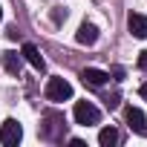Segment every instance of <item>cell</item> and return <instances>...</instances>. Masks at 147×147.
<instances>
[{
	"instance_id": "6da1fadb",
	"label": "cell",
	"mask_w": 147,
	"mask_h": 147,
	"mask_svg": "<svg viewBox=\"0 0 147 147\" xmlns=\"http://www.w3.org/2000/svg\"><path fill=\"white\" fill-rule=\"evenodd\" d=\"M72 115H75V124H81V127H90V124L101 121V110L95 104H90V101H78L75 110H72Z\"/></svg>"
},
{
	"instance_id": "7a4b0ae2",
	"label": "cell",
	"mask_w": 147,
	"mask_h": 147,
	"mask_svg": "<svg viewBox=\"0 0 147 147\" xmlns=\"http://www.w3.org/2000/svg\"><path fill=\"white\" fill-rule=\"evenodd\" d=\"M20 138H23V127H20V121L6 118L3 127H0V144H3V147H18Z\"/></svg>"
},
{
	"instance_id": "3957f363",
	"label": "cell",
	"mask_w": 147,
	"mask_h": 147,
	"mask_svg": "<svg viewBox=\"0 0 147 147\" xmlns=\"http://www.w3.org/2000/svg\"><path fill=\"white\" fill-rule=\"evenodd\" d=\"M46 98L49 101H69L72 98V84L66 81V78H49V84H46Z\"/></svg>"
},
{
	"instance_id": "277c9868",
	"label": "cell",
	"mask_w": 147,
	"mask_h": 147,
	"mask_svg": "<svg viewBox=\"0 0 147 147\" xmlns=\"http://www.w3.org/2000/svg\"><path fill=\"white\" fill-rule=\"evenodd\" d=\"M124 118H127L130 130H136L138 136H147V115H144L138 107H127V110H124Z\"/></svg>"
},
{
	"instance_id": "5b68a950",
	"label": "cell",
	"mask_w": 147,
	"mask_h": 147,
	"mask_svg": "<svg viewBox=\"0 0 147 147\" xmlns=\"http://www.w3.org/2000/svg\"><path fill=\"white\" fill-rule=\"evenodd\" d=\"M81 81H84V84H90V87H104V84L110 81V72L95 69V66H87V69L81 72Z\"/></svg>"
},
{
	"instance_id": "8992f818",
	"label": "cell",
	"mask_w": 147,
	"mask_h": 147,
	"mask_svg": "<svg viewBox=\"0 0 147 147\" xmlns=\"http://www.w3.org/2000/svg\"><path fill=\"white\" fill-rule=\"evenodd\" d=\"M20 55H23V61H26V63H32L38 72H43V69H46V61L40 58V52H38V46H35V43H23Z\"/></svg>"
},
{
	"instance_id": "52a82bcc",
	"label": "cell",
	"mask_w": 147,
	"mask_h": 147,
	"mask_svg": "<svg viewBox=\"0 0 147 147\" xmlns=\"http://www.w3.org/2000/svg\"><path fill=\"white\" fill-rule=\"evenodd\" d=\"M127 29H130L136 38H147V15H141V12H130V18H127Z\"/></svg>"
},
{
	"instance_id": "ba28073f",
	"label": "cell",
	"mask_w": 147,
	"mask_h": 147,
	"mask_svg": "<svg viewBox=\"0 0 147 147\" xmlns=\"http://www.w3.org/2000/svg\"><path fill=\"white\" fill-rule=\"evenodd\" d=\"M75 40H78V43H84V46H92V43L98 40V26H95V23H81V29H78Z\"/></svg>"
},
{
	"instance_id": "9c48e42d",
	"label": "cell",
	"mask_w": 147,
	"mask_h": 147,
	"mask_svg": "<svg viewBox=\"0 0 147 147\" xmlns=\"http://www.w3.org/2000/svg\"><path fill=\"white\" fill-rule=\"evenodd\" d=\"M20 63H23V55H18V52H3V66H6V72H12V75H20Z\"/></svg>"
},
{
	"instance_id": "30bf717a",
	"label": "cell",
	"mask_w": 147,
	"mask_h": 147,
	"mask_svg": "<svg viewBox=\"0 0 147 147\" xmlns=\"http://www.w3.org/2000/svg\"><path fill=\"white\" fill-rule=\"evenodd\" d=\"M98 144H101V147H115V144H118V130H115V127H104V130L98 133Z\"/></svg>"
},
{
	"instance_id": "8fae6325",
	"label": "cell",
	"mask_w": 147,
	"mask_h": 147,
	"mask_svg": "<svg viewBox=\"0 0 147 147\" xmlns=\"http://www.w3.org/2000/svg\"><path fill=\"white\" fill-rule=\"evenodd\" d=\"M46 121H49V127L43 130V136H46V138H55V130L63 127V118H61V115H46Z\"/></svg>"
},
{
	"instance_id": "7c38bea8",
	"label": "cell",
	"mask_w": 147,
	"mask_h": 147,
	"mask_svg": "<svg viewBox=\"0 0 147 147\" xmlns=\"http://www.w3.org/2000/svg\"><path fill=\"white\" fill-rule=\"evenodd\" d=\"M69 147H87V144H84L81 138H69Z\"/></svg>"
},
{
	"instance_id": "4fadbf2b",
	"label": "cell",
	"mask_w": 147,
	"mask_h": 147,
	"mask_svg": "<svg viewBox=\"0 0 147 147\" xmlns=\"http://www.w3.org/2000/svg\"><path fill=\"white\" fill-rule=\"evenodd\" d=\"M138 66H147V49L141 52V58H138Z\"/></svg>"
},
{
	"instance_id": "5bb4252c",
	"label": "cell",
	"mask_w": 147,
	"mask_h": 147,
	"mask_svg": "<svg viewBox=\"0 0 147 147\" xmlns=\"http://www.w3.org/2000/svg\"><path fill=\"white\" fill-rule=\"evenodd\" d=\"M138 92H141V98H144V101H147V81H144V84H141V90H138Z\"/></svg>"
},
{
	"instance_id": "9a60e30c",
	"label": "cell",
	"mask_w": 147,
	"mask_h": 147,
	"mask_svg": "<svg viewBox=\"0 0 147 147\" xmlns=\"http://www.w3.org/2000/svg\"><path fill=\"white\" fill-rule=\"evenodd\" d=\"M0 20H3V6H0Z\"/></svg>"
}]
</instances>
